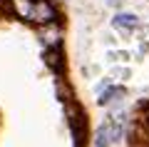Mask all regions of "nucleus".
<instances>
[{
  "mask_svg": "<svg viewBox=\"0 0 149 147\" xmlns=\"http://www.w3.org/2000/svg\"><path fill=\"white\" fill-rule=\"evenodd\" d=\"M30 20L37 23V25H47V23L55 20V8L50 5L47 0H35V8H32Z\"/></svg>",
  "mask_w": 149,
  "mask_h": 147,
  "instance_id": "nucleus-1",
  "label": "nucleus"
},
{
  "mask_svg": "<svg viewBox=\"0 0 149 147\" xmlns=\"http://www.w3.org/2000/svg\"><path fill=\"white\" fill-rule=\"evenodd\" d=\"M37 35H40V40H42L45 45L55 47V45L60 42V37H62V32H60V27L55 25V20H52V23H47V25L40 27V30H37Z\"/></svg>",
  "mask_w": 149,
  "mask_h": 147,
  "instance_id": "nucleus-2",
  "label": "nucleus"
},
{
  "mask_svg": "<svg viewBox=\"0 0 149 147\" xmlns=\"http://www.w3.org/2000/svg\"><path fill=\"white\" fill-rule=\"evenodd\" d=\"M32 8H35V0H13V10L20 18H25V20H30Z\"/></svg>",
  "mask_w": 149,
  "mask_h": 147,
  "instance_id": "nucleus-3",
  "label": "nucleus"
},
{
  "mask_svg": "<svg viewBox=\"0 0 149 147\" xmlns=\"http://www.w3.org/2000/svg\"><path fill=\"white\" fill-rule=\"evenodd\" d=\"M114 25H117V27H124V30H132V27H137V15L119 13V15H114Z\"/></svg>",
  "mask_w": 149,
  "mask_h": 147,
  "instance_id": "nucleus-4",
  "label": "nucleus"
},
{
  "mask_svg": "<svg viewBox=\"0 0 149 147\" xmlns=\"http://www.w3.org/2000/svg\"><path fill=\"white\" fill-rule=\"evenodd\" d=\"M109 137H112L109 127H100L97 130V147H107L109 145Z\"/></svg>",
  "mask_w": 149,
  "mask_h": 147,
  "instance_id": "nucleus-5",
  "label": "nucleus"
}]
</instances>
